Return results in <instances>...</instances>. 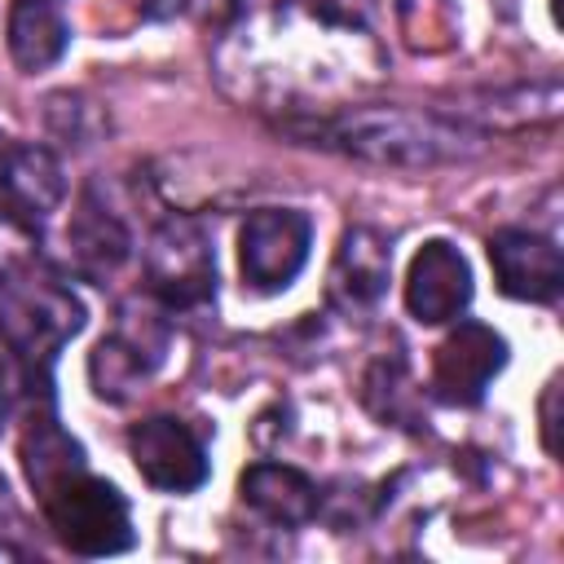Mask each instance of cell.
I'll use <instances>...</instances> for the list:
<instances>
[{
    "mask_svg": "<svg viewBox=\"0 0 564 564\" xmlns=\"http://www.w3.org/2000/svg\"><path fill=\"white\" fill-rule=\"evenodd\" d=\"M128 454H132V467L141 471V480L163 494H189L212 471L207 449L194 436V427L172 414H150V419L132 423Z\"/></svg>",
    "mask_w": 564,
    "mask_h": 564,
    "instance_id": "8",
    "label": "cell"
},
{
    "mask_svg": "<svg viewBox=\"0 0 564 564\" xmlns=\"http://www.w3.org/2000/svg\"><path fill=\"white\" fill-rule=\"evenodd\" d=\"M388 278H392V242L379 229L352 225L335 247V260L326 273V295L344 313H361V308L379 304V295L388 291Z\"/></svg>",
    "mask_w": 564,
    "mask_h": 564,
    "instance_id": "12",
    "label": "cell"
},
{
    "mask_svg": "<svg viewBox=\"0 0 564 564\" xmlns=\"http://www.w3.org/2000/svg\"><path fill=\"white\" fill-rule=\"evenodd\" d=\"M238 494L251 511H260L264 520H273L282 529L308 524L322 507L317 485L300 467H286V463H251L238 480Z\"/></svg>",
    "mask_w": 564,
    "mask_h": 564,
    "instance_id": "15",
    "label": "cell"
},
{
    "mask_svg": "<svg viewBox=\"0 0 564 564\" xmlns=\"http://www.w3.org/2000/svg\"><path fill=\"white\" fill-rule=\"evenodd\" d=\"M145 291L163 308H198L216 295L212 234L194 216H167L145 242Z\"/></svg>",
    "mask_w": 564,
    "mask_h": 564,
    "instance_id": "5",
    "label": "cell"
},
{
    "mask_svg": "<svg viewBox=\"0 0 564 564\" xmlns=\"http://www.w3.org/2000/svg\"><path fill=\"white\" fill-rule=\"evenodd\" d=\"M132 251V238L123 229V220L97 203V194H79L75 212H70V225H66V256H70V269L88 282H106Z\"/></svg>",
    "mask_w": 564,
    "mask_h": 564,
    "instance_id": "14",
    "label": "cell"
},
{
    "mask_svg": "<svg viewBox=\"0 0 564 564\" xmlns=\"http://www.w3.org/2000/svg\"><path fill=\"white\" fill-rule=\"evenodd\" d=\"M282 132L375 167H441L480 150L476 128L410 106H339L326 115H295L282 119Z\"/></svg>",
    "mask_w": 564,
    "mask_h": 564,
    "instance_id": "2",
    "label": "cell"
},
{
    "mask_svg": "<svg viewBox=\"0 0 564 564\" xmlns=\"http://www.w3.org/2000/svg\"><path fill=\"white\" fill-rule=\"evenodd\" d=\"M167 348V326L154 313H132L123 308L115 330L101 335V344L88 357V383L101 401H128L163 361Z\"/></svg>",
    "mask_w": 564,
    "mask_h": 564,
    "instance_id": "7",
    "label": "cell"
},
{
    "mask_svg": "<svg viewBox=\"0 0 564 564\" xmlns=\"http://www.w3.org/2000/svg\"><path fill=\"white\" fill-rule=\"evenodd\" d=\"M555 397H560V383L551 379L542 392V445H546V454H555Z\"/></svg>",
    "mask_w": 564,
    "mask_h": 564,
    "instance_id": "20",
    "label": "cell"
},
{
    "mask_svg": "<svg viewBox=\"0 0 564 564\" xmlns=\"http://www.w3.org/2000/svg\"><path fill=\"white\" fill-rule=\"evenodd\" d=\"M44 516H48V529L57 533V542L88 560L119 555L137 542L128 498L110 480L88 476V467L44 494Z\"/></svg>",
    "mask_w": 564,
    "mask_h": 564,
    "instance_id": "4",
    "label": "cell"
},
{
    "mask_svg": "<svg viewBox=\"0 0 564 564\" xmlns=\"http://www.w3.org/2000/svg\"><path fill=\"white\" fill-rule=\"evenodd\" d=\"M375 392H383L388 397V405H379L375 414L379 419H414V410H410V379H405V366H401V357H392V361H379L370 375H366V397H375Z\"/></svg>",
    "mask_w": 564,
    "mask_h": 564,
    "instance_id": "19",
    "label": "cell"
},
{
    "mask_svg": "<svg viewBox=\"0 0 564 564\" xmlns=\"http://www.w3.org/2000/svg\"><path fill=\"white\" fill-rule=\"evenodd\" d=\"M35 247H40V225L0 207V278L35 264Z\"/></svg>",
    "mask_w": 564,
    "mask_h": 564,
    "instance_id": "18",
    "label": "cell"
},
{
    "mask_svg": "<svg viewBox=\"0 0 564 564\" xmlns=\"http://www.w3.org/2000/svg\"><path fill=\"white\" fill-rule=\"evenodd\" d=\"M489 264L494 282L511 300L529 304H551L564 286V260L560 247L533 229H498L489 238Z\"/></svg>",
    "mask_w": 564,
    "mask_h": 564,
    "instance_id": "10",
    "label": "cell"
},
{
    "mask_svg": "<svg viewBox=\"0 0 564 564\" xmlns=\"http://www.w3.org/2000/svg\"><path fill=\"white\" fill-rule=\"evenodd\" d=\"M0 427H4V392H0Z\"/></svg>",
    "mask_w": 564,
    "mask_h": 564,
    "instance_id": "21",
    "label": "cell"
},
{
    "mask_svg": "<svg viewBox=\"0 0 564 564\" xmlns=\"http://www.w3.org/2000/svg\"><path fill=\"white\" fill-rule=\"evenodd\" d=\"M471 300V269L463 251L445 238H432L414 251L410 273H405V308L423 326H441L458 317Z\"/></svg>",
    "mask_w": 564,
    "mask_h": 564,
    "instance_id": "11",
    "label": "cell"
},
{
    "mask_svg": "<svg viewBox=\"0 0 564 564\" xmlns=\"http://www.w3.org/2000/svg\"><path fill=\"white\" fill-rule=\"evenodd\" d=\"M22 467H26V480L35 485L40 498H44L53 485H62L66 476L84 471V449H79V441L53 419L48 401L26 419V432H22Z\"/></svg>",
    "mask_w": 564,
    "mask_h": 564,
    "instance_id": "17",
    "label": "cell"
},
{
    "mask_svg": "<svg viewBox=\"0 0 564 564\" xmlns=\"http://www.w3.org/2000/svg\"><path fill=\"white\" fill-rule=\"evenodd\" d=\"M79 326L84 304L57 278L35 273V264L0 278V344L13 352L31 388H48V366L79 335Z\"/></svg>",
    "mask_w": 564,
    "mask_h": 564,
    "instance_id": "3",
    "label": "cell"
},
{
    "mask_svg": "<svg viewBox=\"0 0 564 564\" xmlns=\"http://www.w3.org/2000/svg\"><path fill=\"white\" fill-rule=\"evenodd\" d=\"M66 44H70V26H66V18L53 0H13V9H9V57L18 62V70H26V75L48 70L53 62H62Z\"/></svg>",
    "mask_w": 564,
    "mask_h": 564,
    "instance_id": "16",
    "label": "cell"
},
{
    "mask_svg": "<svg viewBox=\"0 0 564 564\" xmlns=\"http://www.w3.org/2000/svg\"><path fill=\"white\" fill-rule=\"evenodd\" d=\"M62 198H66V176L53 150L0 137V207L40 225L48 212H57Z\"/></svg>",
    "mask_w": 564,
    "mask_h": 564,
    "instance_id": "13",
    "label": "cell"
},
{
    "mask_svg": "<svg viewBox=\"0 0 564 564\" xmlns=\"http://www.w3.org/2000/svg\"><path fill=\"white\" fill-rule=\"evenodd\" d=\"M216 79L273 110L326 115L339 97L383 79V53L370 31L330 0H286L278 9H242L216 48Z\"/></svg>",
    "mask_w": 564,
    "mask_h": 564,
    "instance_id": "1",
    "label": "cell"
},
{
    "mask_svg": "<svg viewBox=\"0 0 564 564\" xmlns=\"http://www.w3.org/2000/svg\"><path fill=\"white\" fill-rule=\"evenodd\" d=\"M313 247V225L295 207H260L238 229V264L247 286L256 291H286Z\"/></svg>",
    "mask_w": 564,
    "mask_h": 564,
    "instance_id": "6",
    "label": "cell"
},
{
    "mask_svg": "<svg viewBox=\"0 0 564 564\" xmlns=\"http://www.w3.org/2000/svg\"><path fill=\"white\" fill-rule=\"evenodd\" d=\"M507 366V339L485 322H458L432 357V392L445 405H476Z\"/></svg>",
    "mask_w": 564,
    "mask_h": 564,
    "instance_id": "9",
    "label": "cell"
}]
</instances>
